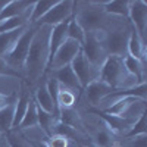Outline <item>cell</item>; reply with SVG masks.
I'll list each match as a JSON object with an SVG mask.
<instances>
[{"mask_svg":"<svg viewBox=\"0 0 147 147\" xmlns=\"http://www.w3.org/2000/svg\"><path fill=\"white\" fill-rule=\"evenodd\" d=\"M128 18L132 22V30L144 40L147 30V3L143 0H129L128 5Z\"/></svg>","mask_w":147,"mask_h":147,"instance_id":"cell-10","label":"cell"},{"mask_svg":"<svg viewBox=\"0 0 147 147\" xmlns=\"http://www.w3.org/2000/svg\"><path fill=\"white\" fill-rule=\"evenodd\" d=\"M75 102H77L75 91L68 90L60 85L57 97H56V107L57 109H72L75 106Z\"/></svg>","mask_w":147,"mask_h":147,"instance_id":"cell-25","label":"cell"},{"mask_svg":"<svg viewBox=\"0 0 147 147\" xmlns=\"http://www.w3.org/2000/svg\"><path fill=\"white\" fill-rule=\"evenodd\" d=\"M103 10L102 6L96 5L94 2L88 3V7L81 9L78 13H74L75 19L78 21V24L81 25V28L87 32H91L94 30H99L102 28V24H103Z\"/></svg>","mask_w":147,"mask_h":147,"instance_id":"cell-6","label":"cell"},{"mask_svg":"<svg viewBox=\"0 0 147 147\" xmlns=\"http://www.w3.org/2000/svg\"><path fill=\"white\" fill-rule=\"evenodd\" d=\"M31 147H47L43 141H28Z\"/></svg>","mask_w":147,"mask_h":147,"instance_id":"cell-38","label":"cell"},{"mask_svg":"<svg viewBox=\"0 0 147 147\" xmlns=\"http://www.w3.org/2000/svg\"><path fill=\"white\" fill-rule=\"evenodd\" d=\"M124 147H147V144H146V136H138V137L127 138V143H125Z\"/></svg>","mask_w":147,"mask_h":147,"instance_id":"cell-36","label":"cell"},{"mask_svg":"<svg viewBox=\"0 0 147 147\" xmlns=\"http://www.w3.org/2000/svg\"><path fill=\"white\" fill-rule=\"evenodd\" d=\"M30 25V24H28ZM21 27L18 30H13V31H9V32H2L0 34V57H3L12 47H13V44L16 43V40L21 37V34L27 30V27Z\"/></svg>","mask_w":147,"mask_h":147,"instance_id":"cell-22","label":"cell"},{"mask_svg":"<svg viewBox=\"0 0 147 147\" xmlns=\"http://www.w3.org/2000/svg\"><path fill=\"white\" fill-rule=\"evenodd\" d=\"M68 38L77 41L80 44H82L84 40H85V31L81 28V25L75 19V16H72L69 24H68Z\"/></svg>","mask_w":147,"mask_h":147,"instance_id":"cell-29","label":"cell"},{"mask_svg":"<svg viewBox=\"0 0 147 147\" xmlns=\"http://www.w3.org/2000/svg\"><path fill=\"white\" fill-rule=\"evenodd\" d=\"M7 3H9V0H0V12H2V9H3Z\"/></svg>","mask_w":147,"mask_h":147,"instance_id":"cell-39","label":"cell"},{"mask_svg":"<svg viewBox=\"0 0 147 147\" xmlns=\"http://www.w3.org/2000/svg\"><path fill=\"white\" fill-rule=\"evenodd\" d=\"M5 141H6V144L9 147H31L30 143H28V140L22 138L19 134H16L13 131L6 132V140Z\"/></svg>","mask_w":147,"mask_h":147,"instance_id":"cell-33","label":"cell"},{"mask_svg":"<svg viewBox=\"0 0 147 147\" xmlns=\"http://www.w3.org/2000/svg\"><path fill=\"white\" fill-rule=\"evenodd\" d=\"M122 62H124V66L127 69L128 74H131L132 77H136L140 82H144L146 81V63L141 62V60L136 59V57H131V56H125L122 57Z\"/></svg>","mask_w":147,"mask_h":147,"instance_id":"cell-21","label":"cell"},{"mask_svg":"<svg viewBox=\"0 0 147 147\" xmlns=\"http://www.w3.org/2000/svg\"><path fill=\"white\" fill-rule=\"evenodd\" d=\"M71 19L60 22L57 25L52 27L50 30V37H49V62L56 53V50L68 40V24Z\"/></svg>","mask_w":147,"mask_h":147,"instance_id":"cell-12","label":"cell"},{"mask_svg":"<svg viewBox=\"0 0 147 147\" xmlns=\"http://www.w3.org/2000/svg\"><path fill=\"white\" fill-rule=\"evenodd\" d=\"M56 121H57V118L53 113H47L43 109L37 107V127H38V129L46 137L52 136V128H53Z\"/></svg>","mask_w":147,"mask_h":147,"instance_id":"cell-24","label":"cell"},{"mask_svg":"<svg viewBox=\"0 0 147 147\" xmlns=\"http://www.w3.org/2000/svg\"><path fill=\"white\" fill-rule=\"evenodd\" d=\"M34 2H24V0H9V3L0 12V22H3L9 18H13L28 12L32 7Z\"/></svg>","mask_w":147,"mask_h":147,"instance_id":"cell-17","label":"cell"},{"mask_svg":"<svg viewBox=\"0 0 147 147\" xmlns=\"http://www.w3.org/2000/svg\"><path fill=\"white\" fill-rule=\"evenodd\" d=\"M138 100L141 99H137V97H131V96H125V97H122V99L116 100L115 103H112L110 106H107L106 109H102L100 112L106 113V115H113V116H124L127 110L134 105V103H137ZM146 102V100H144Z\"/></svg>","mask_w":147,"mask_h":147,"instance_id":"cell-18","label":"cell"},{"mask_svg":"<svg viewBox=\"0 0 147 147\" xmlns=\"http://www.w3.org/2000/svg\"><path fill=\"white\" fill-rule=\"evenodd\" d=\"M32 9V7H31ZM31 9L28 12L22 15H18V16H13V18H9L3 22H0V34L2 32H9V31H13V30H18L21 27H25L30 24V15H31Z\"/></svg>","mask_w":147,"mask_h":147,"instance_id":"cell-23","label":"cell"},{"mask_svg":"<svg viewBox=\"0 0 147 147\" xmlns=\"http://www.w3.org/2000/svg\"><path fill=\"white\" fill-rule=\"evenodd\" d=\"M52 78H55L62 87L68 88V90H72V91H81L82 87L77 78V75L74 74L71 65H66L63 68H59V69H53L52 71Z\"/></svg>","mask_w":147,"mask_h":147,"instance_id":"cell-11","label":"cell"},{"mask_svg":"<svg viewBox=\"0 0 147 147\" xmlns=\"http://www.w3.org/2000/svg\"><path fill=\"white\" fill-rule=\"evenodd\" d=\"M2 147H9V146H7V144H6V141H5V143H3V146H2Z\"/></svg>","mask_w":147,"mask_h":147,"instance_id":"cell-40","label":"cell"},{"mask_svg":"<svg viewBox=\"0 0 147 147\" xmlns=\"http://www.w3.org/2000/svg\"><path fill=\"white\" fill-rule=\"evenodd\" d=\"M32 97L30 96V93L27 90H22L21 94L15 99V112H13V124H12V129H16L21 124V121L24 118L27 112V107H28V103Z\"/></svg>","mask_w":147,"mask_h":147,"instance_id":"cell-20","label":"cell"},{"mask_svg":"<svg viewBox=\"0 0 147 147\" xmlns=\"http://www.w3.org/2000/svg\"><path fill=\"white\" fill-rule=\"evenodd\" d=\"M132 28H119L107 32L103 47L107 56H116V57H125L127 56V46H128V37Z\"/></svg>","mask_w":147,"mask_h":147,"instance_id":"cell-5","label":"cell"},{"mask_svg":"<svg viewBox=\"0 0 147 147\" xmlns=\"http://www.w3.org/2000/svg\"><path fill=\"white\" fill-rule=\"evenodd\" d=\"M105 125L107 127V129L113 134V136H125V134L129 131L131 125L134 124V121H129L127 118H122V116H113V115H106L103 112H97Z\"/></svg>","mask_w":147,"mask_h":147,"instance_id":"cell-13","label":"cell"},{"mask_svg":"<svg viewBox=\"0 0 147 147\" xmlns=\"http://www.w3.org/2000/svg\"><path fill=\"white\" fill-rule=\"evenodd\" d=\"M18 128L24 129V131L37 128V105H35L34 99L30 100L28 107H27V112H25V115H24V118H22V121H21V124H19Z\"/></svg>","mask_w":147,"mask_h":147,"instance_id":"cell-26","label":"cell"},{"mask_svg":"<svg viewBox=\"0 0 147 147\" xmlns=\"http://www.w3.org/2000/svg\"><path fill=\"white\" fill-rule=\"evenodd\" d=\"M94 141L99 147H113L115 140H113V134L110 132L107 128L99 129L94 136Z\"/></svg>","mask_w":147,"mask_h":147,"instance_id":"cell-31","label":"cell"},{"mask_svg":"<svg viewBox=\"0 0 147 147\" xmlns=\"http://www.w3.org/2000/svg\"><path fill=\"white\" fill-rule=\"evenodd\" d=\"M84 90H85V94H87V99L90 100V103L93 106H99L100 102L112 91V88L100 80H96V81L90 82Z\"/></svg>","mask_w":147,"mask_h":147,"instance_id":"cell-14","label":"cell"},{"mask_svg":"<svg viewBox=\"0 0 147 147\" xmlns=\"http://www.w3.org/2000/svg\"><path fill=\"white\" fill-rule=\"evenodd\" d=\"M99 80L107 84L112 90H129L141 84L136 77L127 72L122 57L107 56L99 71Z\"/></svg>","mask_w":147,"mask_h":147,"instance_id":"cell-2","label":"cell"},{"mask_svg":"<svg viewBox=\"0 0 147 147\" xmlns=\"http://www.w3.org/2000/svg\"><path fill=\"white\" fill-rule=\"evenodd\" d=\"M16 97H12V96H7V94H3V93H0V109L10 105L12 102H15Z\"/></svg>","mask_w":147,"mask_h":147,"instance_id":"cell-37","label":"cell"},{"mask_svg":"<svg viewBox=\"0 0 147 147\" xmlns=\"http://www.w3.org/2000/svg\"><path fill=\"white\" fill-rule=\"evenodd\" d=\"M34 102L37 105V107L43 109L44 112L47 113H53L56 118H57V113H59V109L56 107V103L53 102L52 96L49 94L47 88H46V84L40 85V87H37L35 90V94H34Z\"/></svg>","mask_w":147,"mask_h":147,"instance_id":"cell-15","label":"cell"},{"mask_svg":"<svg viewBox=\"0 0 147 147\" xmlns=\"http://www.w3.org/2000/svg\"><path fill=\"white\" fill-rule=\"evenodd\" d=\"M56 3H57V2H47V0L34 2L32 9H31V15H30V24H35L40 18H43Z\"/></svg>","mask_w":147,"mask_h":147,"instance_id":"cell-28","label":"cell"},{"mask_svg":"<svg viewBox=\"0 0 147 147\" xmlns=\"http://www.w3.org/2000/svg\"><path fill=\"white\" fill-rule=\"evenodd\" d=\"M146 41L137 34L136 30H131L128 37V46H127V55L131 57H136L146 63Z\"/></svg>","mask_w":147,"mask_h":147,"instance_id":"cell-16","label":"cell"},{"mask_svg":"<svg viewBox=\"0 0 147 147\" xmlns=\"http://www.w3.org/2000/svg\"><path fill=\"white\" fill-rule=\"evenodd\" d=\"M138 136H146V112L141 113L134 121L129 131L125 134V138H132V137H138Z\"/></svg>","mask_w":147,"mask_h":147,"instance_id":"cell-30","label":"cell"},{"mask_svg":"<svg viewBox=\"0 0 147 147\" xmlns=\"http://www.w3.org/2000/svg\"><path fill=\"white\" fill-rule=\"evenodd\" d=\"M0 75H10V77H21V74L13 71L7 62L5 60V57H0Z\"/></svg>","mask_w":147,"mask_h":147,"instance_id":"cell-35","label":"cell"},{"mask_svg":"<svg viewBox=\"0 0 147 147\" xmlns=\"http://www.w3.org/2000/svg\"><path fill=\"white\" fill-rule=\"evenodd\" d=\"M43 143L47 147H69V138L63 136H55V134L50 137H46Z\"/></svg>","mask_w":147,"mask_h":147,"instance_id":"cell-34","label":"cell"},{"mask_svg":"<svg viewBox=\"0 0 147 147\" xmlns=\"http://www.w3.org/2000/svg\"><path fill=\"white\" fill-rule=\"evenodd\" d=\"M81 52L85 56V59H87L93 66H96L99 71H100L102 65L107 59V53L105 50L103 44L96 41L90 34H85V40L81 44Z\"/></svg>","mask_w":147,"mask_h":147,"instance_id":"cell-9","label":"cell"},{"mask_svg":"<svg viewBox=\"0 0 147 147\" xmlns=\"http://www.w3.org/2000/svg\"><path fill=\"white\" fill-rule=\"evenodd\" d=\"M52 27L38 25L32 41L30 44L28 56L24 63V72L30 81L35 82L43 77V74L49 68V37Z\"/></svg>","mask_w":147,"mask_h":147,"instance_id":"cell-1","label":"cell"},{"mask_svg":"<svg viewBox=\"0 0 147 147\" xmlns=\"http://www.w3.org/2000/svg\"><path fill=\"white\" fill-rule=\"evenodd\" d=\"M80 52H81V44L71 40V38H68L62 46L57 49L56 53L53 55V57L50 59L49 68L53 71V69H59V68H63L66 65H71L74 57H75Z\"/></svg>","mask_w":147,"mask_h":147,"instance_id":"cell-8","label":"cell"},{"mask_svg":"<svg viewBox=\"0 0 147 147\" xmlns=\"http://www.w3.org/2000/svg\"><path fill=\"white\" fill-rule=\"evenodd\" d=\"M38 28V25L35 24H30L27 27V30L21 34V37L16 40V43L13 44V47L3 56L5 60L7 62V65L19 72V71H24V63H25V59L28 56V50H30V44L32 41V37Z\"/></svg>","mask_w":147,"mask_h":147,"instance_id":"cell-3","label":"cell"},{"mask_svg":"<svg viewBox=\"0 0 147 147\" xmlns=\"http://www.w3.org/2000/svg\"><path fill=\"white\" fill-rule=\"evenodd\" d=\"M99 5L102 6L103 13L128 18L129 0H103V2H99Z\"/></svg>","mask_w":147,"mask_h":147,"instance_id":"cell-19","label":"cell"},{"mask_svg":"<svg viewBox=\"0 0 147 147\" xmlns=\"http://www.w3.org/2000/svg\"><path fill=\"white\" fill-rule=\"evenodd\" d=\"M74 6H75V2H72V0H60L43 18H40L35 22V25L55 27L60 22H65V21L71 19L74 16Z\"/></svg>","mask_w":147,"mask_h":147,"instance_id":"cell-4","label":"cell"},{"mask_svg":"<svg viewBox=\"0 0 147 147\" xmlns=\"http://www.w3.org/2000/svg\"><path fill=\"white\" fill-rule=\"evenodd\" d=\"M71 68H72L74 74L77 75L82 90L87 87L90 82L99 80V69L96 66H93L88 60L85 59L82 52H80L75 57H74V60L71 62Z\"/></svg>","mask_w":147,"mask_h":147,"instance_id":"cell-7","label":"cell"},{"mask_svg":"<svg viewBox=\"0 0 147 147\" xmlns=\"http://www.w3.org/2000/svg\"><path fill=\"white\" fill-rule=\"evenodd\" d=\"M63 136V137H66V138H74L78 134V131L75 129V128H72V127H69V125H66V124H63V122H60L59 119L55 122V125H53V128H52V136Z\"/></svg>","mask_w":147,"mask_h":147,"instance_id":"cell-32","label":"cell"},{"mask_svg":"<svg viewBox=\"0 0 147 147\" xmlns=\"http://www.w3.org/2000/svg\"><path fill=\"white\" fill-rule=\"evenodd\" d=\"M13 112H15V102L0 109V132H9L12 131V124H13Z\"/></svg>","mask_w":147,"mask_h":147,"instance_id":"cell-27","label":"cell"}]
</instances>
